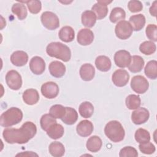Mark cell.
I'll list each match as a JSON object with an SVG mask.
<instances>
[{
	"label": "cell",
	"instance_id": "obj_1",
	"mask_svg": "<svg viewBox=\"0 0 157 157\" xmlns=\"http://www.w3.org/2000/svg\"><path fill=\"white\" fill-rule=\"evenodd\" d=\"M36 132V124L31 121H26L19 129L6 128L3 131L2 136L8 144H23L34 137Z\"/></svg>",
	"mask_w": 157,
	"mask_h": 157
},
{
	"label": "cell",
	"instance_id": "obj_2",
	"mask_svg": "<svg viewBox=\"0 0 157 157\" xmlns=\"http://www.w3.org/2000/svg\"><path fill=\"white\" fill-rule=\"evenodd\" d=\"M46 52L48 56L59 59L64 62L69 61L71 57L70 48L67 45L58 42H51L48 44Z\"/></svg>",
	"mask_w": 157,
	"mask_h": 157
},
{
	"label": "cell",
	"instance_id": "obj_3",
	"mask_svg": "<svg viewBox=\"0 0 157 157\" xmlns=\"http://www.w3.org/2000/svg\"><path fill=\"white\" fill-rule=\"evenodd\" d=\"M104 132L105 136L113 142H121L123 140L125 135L123 126L117 120L108 122L104 128Z\"/></svg>",
	"mask_w": 157,
	"mask_h": 157
},
{
	"label": "cell",
	"instance_id": "obj_4",
	"mask_svg": "<svg viewBox=\"0 0 157 157\" xmlns=\"http://www.w3.org/2000/svg\"><path fill=\"white\" fill-rule=\"evenodd\" d=\"M22 118V111L17 107H11L1 114L0 124L3 127H10L19 123Z\"/></svg>",
	"mask_w": 157,
	"mask_h": 157
},
{
	"label": "cell",
	"instance_id": "obj_5",
	"mask_svg": "<svg viewBox=\"0 0 157 157\" xmlns=\"http://www.w3.org/2000/svg\"><path fill=\"white\" fill-rule=\"evenodd\" d=\"M40 20L43 26L49 30H55L59 26V18L52 12H43L40 17Z\"/></svg>",
	"mask_w": 157,
	"mask_h": 157
},
{
	"label": "cell",
	"instance_id": "obj_6",
	"mask_svg": "<svg viewBox=\"0 0 157 157\" xmlns=\"http://www.w3.org/2000/svg\"><path fill=\"white\" fill-rule=\"evenodd\" d=\"M132 31L130 23L126 20H121L118 22L115 28L116 36L122 40H125L130 37L132 34Z\"/></svg>",
	"mask_w": 157,
	"mask_h": 157
},
{
	"label": "cell",
	"instance_id": "obj_7",
	"mask_svg": "<svg viewBox=\"0 0 157 157\" xmlns=\"http://www.w3.org/2000/svg\"><path fill=\"white\" fill-rule=\"evenodd\" d=\"M149 83L147 80L142 75L134 76L131 80L132 90L138 94H143L148 89Z\"/></svg>",
	"mask_w": 157,
	"mask_h": 157
},
{
	"label": "cell",
	"instance_id": "obj_8",
	"mask_svg": "<svg viewBox=\"0 0 157 157\" xmlns=\"http://www.w3.org/2000/svg\"><path fill=\"white\" fill-rule=\"evenodd\" d=\"M6 81L8 86L13 90H19L22 85L21 77L15 70H10L6 74Z\"/></svg>",
	"mask_w": 157,
	"mask_h": 157
},
{
	"label": "cell",
	"instance_id": "obj_9",
	"mask_svg": "<svg viewBox=\"0 0 157 157\" xmlns=\"http://www.w3.org/2000/svg\"><path fill=\"white\" fill-rule=\"evenodd\" d=\"M131 60L130 53L124 50L117 52L114 55V61L115 64L121 68H124L129 66Z\"/></svg>",
	"mask_w": 157,
	"mask_h": 157
},
{
	"label": "cell",
	"instance_id": "obj_10",
	"mask_svg": "<svg viewBox=\"0 0 157 157\" xmlns=\"http://www.w3.org/2000/svg\"><path fill=\"white\" fill-rule=\"evenodd\" d=\"M129 79L128 72L124 69H117L112 74V80L113 83L118 87L127 85Z\"/></svg>",
	"mask_w": 157,
	"mask_h": 157
},
{
	"label": "cell",
	"instance_id": "obj_11",
	"mask_svg": "<svg viewBox=\"0 0 157 157\" xmlns=\"http://www.w3.org/2000/svg\"><path fill=\"white\" fill-rule=\"evenodd\" d=\"M41 93L46 98L53 99L59 93V87L53 82H48L44 83L41 86Z\"/></svg>",
	"mask_w": 157,
	"mask_h": 157
},
{
	"label": "cell",
	"instance_id": "obj_12",
	"mask_svg": "<svg viewBox=\"0 0 157 157\" xmlns=\"http://www.w3.org/2000/svg\"><path fill=\"white\" fill-rule=\"evenodd\" d=\"M150 117L148 110L144 107H139L132 112L131 120L135 124H141L147 121Z\"/></svg>",
	"mask_w": 157,
	"mask_h": 157
},
{
	"label": "cell",
	"instance_id": "obj_13",
	"mask_svg": "<svg viewBox=\"0 0 157 157\" xmlns=\"http://www.w3.org/2000/svg\"><path fill=\"white\" fill-rule=\"evenodd\" d=\"M77 40L78 43L81 45H88L93 42L94 34L93 31L88 28L82 29L77 34Z\"/></svg>",
	"mask_w": 157,
	"mask_h": 157
},
{
	"label": "cell",
	"instance_id": "obj_14",
	"mask_svg": "<svg viewBox=\"0 0 157 157\" xmlns=\"http://www.w3.org/2000/svg\"><path fill=\"white\" fill-rule=\"evenodd\" d=\"M29 69L33 74L40 75L45 71V63L42 58L37 56H34L30 60Z\"/></svg>",
	"mask_w": 157,
	"mask_h": 157
},
{
	"label": "cell",
	"instance_id": "obj_15",
	"mask_svg": "<svg viewBox=\"0 0 157 157\" xmlns=\"http://www.w3.org/2000/svg\"><path fill=\"white\" fill-rule=\"evenodd\" d=\"M93 123L87 120L80 121L76 128L77 134L82 137H88L91 135L93 131Z\"/></svg>",
	"mask_w": 157,
	"mask_h": 157
},
{
	"label": "cell",
	"instance_id": "obj_16",
	"mask_svg": "<svg viewBox=\"0 0 157 157\" xmlns=\"http://www.w3.org/2000/svg\"><path fill=\"white\" fill-rule=\"evenodd\" d=\"M28 61V54L22 50L14 52L10 56L11 63L18 67L25 66Z\"/></svg>",
	"mask_w": 157,
	"mask_h": 157
},
{
	"label": "cell",
	"instance_id": "obj_17",
	"mask_svg": "<svg viewBox=\"0 0 157 157\" xmlns=\"http://www.w3.org/2000/svg\"><path fill=\"white\" fill-rule=\"evenodd\" d=\"M50 74L56 78L62 77L66 72V66L61 62L54 61L50 63L48 66Z\"/></svg>",
	"mask_w": 157,
	"mask_h": 157
},
{
	"label": "cell",
	"instance_id": "obj_18",
	"mask_svg": "<svg viewBox=\"0 0 157 157\" xmlns=\"http://www.w3.org/2000/svg\"><path fill=\"white\" fill-rule=\"evenodd\" d=\"M23 100L28 105L36 104L39 100L38 91L33 88L26 90L23 93Z\"/></svg>",
	"mask_w": 157,
	"mask_h": 157
},
{
	"label": "cell",
	"instance_id": "obj_19",
	"mask_svg": "<svg viewBox=\"0 0 157 157\" xmlns=\"http://www.w3.org/2000/svg\"><path fill=\"white\" fill-rule=\"evenodd\" d=\"M80 75L81 78L84 81L91 80L95 74V69L93 66L89 63L83 64L80 69Z\"/></svg>",
	"mask_w": 157,
	"mask_h": 157
},
{
	"label": "cell",
	"instance_id": "obj_20",
	"mask_svg": "<svg viewBox=\"0 0 157 157\" xmlns=\"http://www.w3.org/2000/svg\"><path fill=\"white\" fill-rule=\"evenodd\" d=\"M128 22L130 23L132 30L139 31H140L145 26V17L141 13L134 15L129 18V21Z\"/></svg>",
	"mask_w": 157,
	"mask_h": 157
},
{
	"label": "cell",
	"instance_id": "obj_21",
	"mask_svg": "<svg viewBox=\"0 0 157 157\" xmlns=\"http://www.w3.org/2000/svg\"><path fill=\"white\" fill-rule=\"evenodd\" d=\"M144 66V59L139 55H134L131 56V62L128 66V69L133 73L139 72L142 71Z\"/></svg>",
	"mask_w": 157,
	"mask_h": 157
},
{
	"label": "cell",
	"instance_id": "obj_22",
	"mask_svg": "<svg viewBox=\"0 0 157 157\" xmlns=\"http://www.w3.org/2000/svg\"><path fill=\"white\" fill-rule=\"evenodd\" d=\"M59 38L64 42H71L75 37V32L73 28L69 26L63 27L58 33Z\"/></svg>",
	"mask_w": 157,
	"mask_h": 157
},
{
	"label": "cell",
	"instance_id": "obj_23",
	"mask_svg": "<svg viewBox=\"0 0 157 157\" xmlns=\"http://www.w3.org/2000/svg\"><path fill=\"white\" fill-rule=\"evenodd\" d=\"M95 65L98 70L102 72H107L111 68L112 63L109 58L104 55H101L96 58Z\"/></svg>",
	"mask_w": 157,
	"mask_h": 157
},
{
	"label": "cell",
	"instance_id": "obj_24",
	"mask_svg": "<svg viewBox=\"0 0 157 157\" xmlns=\"http://www.w3.org/2000/svg\"><path fill=\"white\" fill-rule=\"evenodd\" d=\"M47 134L52 139H58L61 138L64 134V128L63 126L58 123L52 124L46 131Z\"/></svg>",
	"mask_w": 157,
	"mask_h": 157
},
{
	"label": "cell",
	"instance_id": "obj_25",
	"mask_svg": "<svg viewBox=\"0 0 157 157\" xmlns=\"http://www.w3.org/2000/svg\"><path fill=\"white\" fill-rule=\"evenodd\" d=\"M78 119V113L77 111L72 107H66V113L64 116L61 119L63 123L68 125L74 124Z\"/></svg>",
	"mask_w": 157,
	"mask_h": 157
},
{
	"label": "cell",
	"instance_id": "obj_26",
	"mask_svg": "<svg viewBox=\"0 0 157 157\" xmlns=\"http://www.w3.org/2000/svg\"><path fill=\"white\" fill-rule=\"evenodd\" d=\"M102 145V140L97 136H93L90 137L86 142V148L91 152H98L101 148Z\"/></svg>",
	"mask_w": 157,
	"mask_h": 157
},
{
	"label": "cell",
	"instance_id": "obj_27",
	"mask_svg": "<svg viewBox=\"0 0 157 157\" xmlns=\"http://www.w3.org/2000/svg\"><path fill=\"white\" fill-rule=\"evenodd\" d=\"M82 23L87 28L93 27L96 21V16L91 10H85L82 14Z\"/></svg>",
	"mask_w": 157,
	"mask_h": 157
},
{
	"label": "cell",
	"instance_id": "obj_28",
	"mask_svg": "<svg viewBox=\"0 0 157 157\" xmlns=\"http://www.w3.org/2000/svg\"><path fill=\"white\" fill-rule=\"evenodd\" d=\"M48 151L52 156L54 157H61L64 155L65 148L62 143L55 141L49 145Z\"/></svg>",
	"mask_w": 157,
	"mask_h": 157
},
{
	"label": "cell",
	"instance_id": "obj_29",
	"mask_svg": "<svg viewBox=\"0 0 157 157\" xmlns=\"http://www.w3.org/2000/svg\"><path fill=\"white\" fill-rule=\"evenodd\" d=\"M80 115L85 118H90L94 112V107L93 104L88 101L83 102L80 104L78 107Z\"/></svg>",
	"mask_w": 157,
	"mask_h": 157
},
{
	"label": "cell",
	"instance_id": "obj_30",
	"mask_svg": "<svg viewBox=\"0 0 157 157\" xmlns=\"http://www.w3.org/2000/svg\"><path fill=\"white\" fill-rule=\"evenodd\" d=\"M91 10V11H93L96 15V18L98 20H101L105 18L108 13L107 6L99 2H97V3L93 5Z\"/></svg>",
	"mask_w": 157,
	"mask_h": 157
},
{
	"label": "cell",
	"instance_id": "obj_31",
	"mask_svg": "<svg viewBox=\"0 0 157 157\" xmlns=\"http://www.w3.org/2000/svg\"><path fill=\"white\" fill-rule=\"evenodd\" d=\"M144 72L146 76L150 79H156L157 78V61L151 60L146 64Z\"/></svg>",
	"mask_w": 157,
	"mask_h": 157
},
{
	"label": "cell",
	"instance_id": "obj_32",
	"mask_svg": "<svg viewBox=\"0 0 157 157\" xmlns=\"http://www.w3.org/2000/svg\"><path fill=\"white\" fill-rule=\"evenodd\" d=\"M12 12L16 15L20 20H24L28 15L26 6L21 3H15L12 7Z\"/></svg>",
	"mask_w": 157,
	"mask_h": 157
},
{
	"label": "cell",
	"instance_id": "obj_33",
	"mask_svg": "<svg viewBox=\"0 0 157 157\" xmlns=\"http://www.w3.org/2000/svg\"><path fill=\"white\" fill-rule=\"evenodd\" d=\"M126 17V12L121 7L113 8L110 14L109 19L112 23H117L118 21L124 20Z\"/></svg>",
	"mask_w": 157,
	"mask_h": 157
},
{
	"label": "cell",
	"instance_id": "obj_34",
	"mask_svg": "<svg viewBox=\"0 0 157 157\" xmlns=\"http://www.w3.org/2000/svg\"><path fill=\"white\" fill-rule=\"evenodd\" d=\"M126 105L129 110H134L139 108L141 104V100L139 96L129 94L126 98Z\"/></svg>",
	"mask_w": 157,
	"mask_h": 157
},
{
	"label": "cell",
	"instance_id": "obj_35",
	"mask_svg": "<svg viewBox=\"0 0 157 157\" xmlns=\"http://www.w3.org/2000/svg\"><path fill=\"white\" fill-rule=\"evenodd\" d=\"M135 139L139 144H144L150 140V135L149 132L143 128H139L135 132Z\"/></svg>",
	"mask_w": 157,
	"mask_h": 157
},
{
	"label": "cell",
	"instance_id": "obj_36",
	"mask_svg": "<svg viewBox=\"0 0 157 157\" xmlns=\"http://www.w3.org/2000/svg\"><path fill=\"white\" fill-rule=\"evenodd\" d=\"M156 45L152 41H145L139 46L140 52L146 55H150L156 51Z\"/></svg>",
	"mask_w": 157,
	"mask_h": 157
},
{
	"label": "cell",
	"instance_id": "obj_37",
	"mask_svg": "<svg viewBox=\"0 0 157 157\" xmlns=\"http://www.w3.org/2000/svg\"><path fill=\"white\" fill-rule=\"evenodd\" d=\"M56 123L57 122L55 118L53 117H52L50 113L43 115L40 118V126L42 129L45 131H47L52 124Z\"/></svg>",
	"mask_w": 157,
	"mask_h": 157
},
{
	"label": "cell",
	"instance_id": "obj_38",
	"mask_svg": "<svg viewBox=\"0 0 157 157\" xmlns=\"http://www.w3.org/2000/svg\"><path fill=\"white\" fill-rule=\"evenodd\" d=\"M66 107L59 104L52 105L49 110V113L55 118L61 119L65 115Z\"/></svg>",
	"mask_w": 157,
	"mask_h": 157
},
{
	"label": "cell",
	"instance_id": "obj_39",
	"mask_svg": "<svg viewBox=\"0 0 157 157\" xmlns=\"http://www.w3.org/2000/svg\"><path fill=\"white\" fill-rule=\"evenodd\" d=\"M119 156L120 157H136L138 156V153L135 148L127 146L121 149Z\"/></svg>",
	"mask_w": 157,
	"mask_h": 157
},
{
	"label": "cell",
	"instance_id": "obj_40",
	"mask_svg": "<svg viewBox=\"0 0 157 157\" xmlns=\"http://www.w3.org/2000/svg\"><path fill=\"white\" fill-rule=\"evenodd\" d=\"M26 3L27 4V6L29 12L31 13L36 14V13H38L41 10L42 4L40 1H37V0L28 1H26Z\"/></svg>",
	"mask_w": 157,
	"mask_h": 157
},
{
	"label": "cell",
	"instance_id": "obj_41",
	"mask_svg": "<svg viewBox=\"0 0 157 157\" xmlns=\"http://www.w3.org/2000/svg\"><path fill=\"white\" fill-rule=\"evenodd\" d=\"M147 37L151 40L157 41V26L155 24H149L145 29Z\"/></svg>",
	"mask_w": 157,
	"mask_h": 157
},
{
	"label": "cell",
	"instance_id": "obj_42",
	"mask_svg": "<svg viewBox=\"0 0 157 157\" xmlns=\"http://www.w3.org/2000/svg\"><path fill=\"white\" fill-rule=\"evenodd\" d=\"M139 148L142 153L147 155L153 154L156 150L155 145L150 142L144 144H140V145H139Z\"/></svg>",
	"mask_w": 157,
	"mask_h": 157
},
{
	"label": "cell",
	"instance_id": "obj_43",
	"mask_svg": "<svg viewBox=\"0 0 157 157\" xmlns=\"http://www.w3.org/2000/svg\"><path fill=\"white\" fill-rule=\"evenodd\" d=\"M128 7L130 12L136 13L140 12L143 9L142 3L139 1H130L128 4Z\"/></svg>",
	"mask_w": 157,
	"mask_h": 157
},
{
	"label": "cell",
	"instance_id": "obj_44",
	"mask_svg": "<svg viewBox=\"0 0 157 157\" xmlns=\"http://www.w3.org/2000/svg\"><path fill=\"white\" fill-rule=\"evenodd\" d=\"M156 5H157V1H155L153 2L152 6L150 7V10H149L150 14L153 17L156 16Z\"/></svg>",
	"mask_w": 157,
	"mask_h": 157
},
{
	"label": "cell",
	"instance_id": "obj_45",
	"mask_svg": "<svg viewBox=\"0 0 157 157\" xmlns=\"http://www.w3.org/2000/svg\"><path fill=\"white\" fill-rule=\"evenodd\" d=\"M37 156L38 155L37 154H36L35 153H33V151H25V153H18L17 155V156Z\"/></svg>",
	"mask_w": 157,
	"mask_h": 157
}]
</instances>
